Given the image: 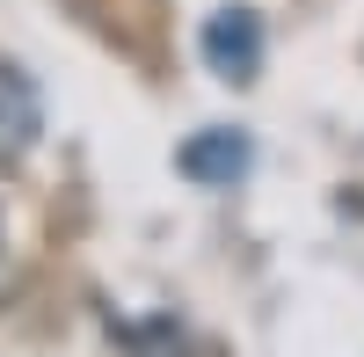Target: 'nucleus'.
<instances>
[{
  "instance_id": "f257e3e1",
  "label": "nucleus",
  "mask_w": 364,
  "mask_h": 357,
  "mask_svg": "<svg viewBox=\"0 0 364 357\" xmlns=\"http://www.w3.org/2000/svg\"><path fill=\"white\" fill-rule=\"evenodd\" d=\"M262 51H269V37H262V15H255V8H211L204 29H197L204 73L226 80V87H248V80L262 73Z\"/></svg>"
},
{
  "instance_id": "7ed1b4c3",
  "label": "nucleus",
  "mask_w": 364,
  "mask_h": 357,
  "mask_svg": "<svg viewBox=\"0 0 364 357\" xmlns=\"http://www.w3.org/2000/svg\"><path fill=\"white\" fill-rule=\"evenodd\" d=\"M37 139V87L22 66H0V161H22Z\"/></svg>"
},
{
  "instance_id": "f03ea898",
  "label": "nucleus",
  "mask_w": 364,
  "mask_h": 357,
  "mask_svg": "<svg viewBox=\"0 0 364 357\" xmlns=\"http://www.w3.org/2000/svg\"><path fill=\"white\" fill-rule=\"evenodd\" d=\"M248 161H255L248 132H226V124H204L197 139H182V154H175V168L190 175V183H204V190H233L240 175H248Z\"/></svg>"
}]
</instances>
